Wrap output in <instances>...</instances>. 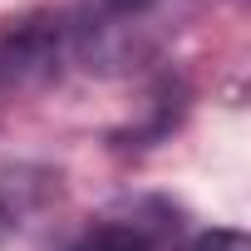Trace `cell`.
<instances>
[{
	"instance_id": "cell-1",
	"label": "cell",
	"mask_w": 251,
	"mask_h": 251,
	"mask_svg": "<svg viewBox=\"0 0 251 251\" xmlns=\"http://www.w3.org/2000/svg\"><path fill=\"white\" fill-rule=\"evenodd\" d=\"M64 59V25L54 20H30L0 40V113L20 103L25 94L45 89L59 74Z\"/></svg>"
},
{
	"instance_id": "cell-2",
	"label": "cell",
	"mask_w": 251,
	"mask_h": 251,
	"mask_svg": "<svg viewBox=\"0 0 251 251\" xmlns=\"http://www.w3.org/2000/svg\"><path fill=\"white\" fill-rule=\"evenodd\" d=\"M69 251H158V241H153V231L138 226V222H99V226H89Z\"/></svg>"
},
{
	"instance_id": "cell-3",
	"label": "cell",
	"mask_w": 251,
	"mask_h": 251,
	"mask_svg": "<svg viewBox=\"0 0 251 251\" xmlns=\"http://www.w3.org/2000/svg\"><path fill=\"white\" fill-rule=\"evenodd\" d=\"M192 251H246V236L241 231H207L192 241Z\"/></svg>"
},
{
	"instance_id": "cell-4",
	"label": "cell",
	"mask_w": 251,
	"mask_h": 251,
	"mask_svg": "<svg viewBox=\"0 0 251 251\" xmlns=\"http://www.w3.org/2000/svg\"><path fill=\"white\" fill-rule=\"evenodd\" d=\"M108 10H118V15H128V10H143V5H153V0H103Z\"/></svg>"
},
{
	"instance_id": "cell-5",
	"label": "cell",
	"mask_w": 251,
	"mask_h": 251,
	"mask_svg": "<svg viewBox=\"0 0 251 251\" xmlns=\"http://www.w3.org/2000/svg\"><path fill=\"white\" fill-rule=\"evenodd\" d=\"M10 226H15V217H10V207H5V202H0V241L10 236Z\"/></svg>"
}]
</instances>
